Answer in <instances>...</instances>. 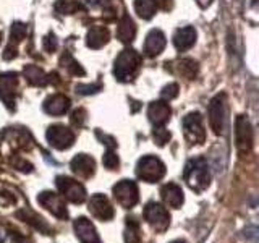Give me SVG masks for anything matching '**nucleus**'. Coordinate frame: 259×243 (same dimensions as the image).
Here are the masks:
<instances>
[{
  "instance_id": "nucleus-30",
  "label": "nucleus",
  "mask_w": 259,
  "mask_h": 243,
  "mask_svg": "<svg viewBox=\"0 0 259 243\" xmlns=\"http://www.w3.org/2000/svg\"><path fill=\"white\" fill-rule=\"evenodd\" d=\"M102 164L107 167L109 170H115L118 169V156L115 152H113V149H107V152L104 154V157H102Z\"/></svg>"
},
{
  "instance_id": "nucleus-35",
  "label": "nucleus",
  "mask_w": 259,
  "mask_h": 243,
  "mask_svg": "<svg viewBox=\"0 0 259 243\" xmlns=\"http://www.w3.org/2000/svg\"><path fill=\"white\" fill-rule=\"evenodd\" d=\"M57 46H59V43H57L55 34H49V36L44 39V47H46V51L54 52L55 49H57Z\"/></svg>"
},
{
  "instance_id": "nucleus-8",
  "label": "nucleus",
  "mask_w": 259,
  "mask_h": 243,
  "mask_svg": "<svg viewBox=\"0 0 259 243\" xmlns=\"http://www.w3.org/2000/svg\"><path fill=\"white\" fill-rule=\"evenodd\" d=\"M47 141L55 149H68L75 143V133L65 125H52L47 130Z\"/></svg>"
},
{
  "instance_id": "nucleus-12",
  "label": "nucleus",
  "mask_w": 259,
  "mask_h": 243,
  "mask_svg": "<svg viewBox=\"0 0 259 243\" xmlns=\"http://www.w3.org/2000/svg\"><path fill=\"white\" fill-rule=\"evenodd\" d=\"M16 88H18V76L16 73H5L0 76V99L8 109L15 107Z\"/></svg>"
},
{
  "instance_id": "nucleus-21",
  "label": "nucleus",
  "mask_w": 259,
  "mask_h": 243,
  "mask_svg": "<svg viewBox=\"0 0 259 243\" xmlns=\"http://www.w3.org/2000/svg\"><path fill=\"white\" fill-rule=\"evenodd\" d=\"M136 36V24L135 21L130 18L128 15L121 16V20L118 21L117 26V37L121 40L123 44H130Z\"/></svg>"
},
{
  "instance_id": "nucleus-19",
  "label": "nucleus",
  "mask_w": 259,
  "mask_h": 243,
  "mask_svg": "<svg viewBox=\"0 0 259 243\" xmlns=\"http://www.w3.org/2000/svg\"><path fill=\"white\" fill-rule=\"evenodd\" d=\"M160 196L164 202L170 208H180L183 205V191L178 185L175 183H167L162 186Z\"/></svg>"
},
{
  "instance_id": "nucleus-10",
  "label": "nucleus",
  "mask_w": 259,
  "mask_h": 243,
  "mask_svg": "<svg viewBox=\"0 0 259 243\" xmlns=\"http://www.w3.org/2000/svg\"><path fill=\"white\" fill-rule=\"evenodd\" d=\"M235 136H237V148L241 154H246L253 148V128L246 117L240 115L235 124Z\"/></svg>"
},
{
  "instance_id": "nucleus-26",
  "label": "nucleus",
  "mask_w": 259,
  "mask_h": 243,
  "mask_svg": "<svg viewBox=\"0 0 259 243\" xmlns=\"http://www.w3.org/2000/svg\"><path fill=\"white\" fill-rule=\"evenodd\" d=\"M20 219H23L24 222H28V224H31L34 229H37V230H42V232H46V233H49L51 232V229H49V225L44 222V219L42 217H39V216H36V214H32L31 211H20L18 214Z\"/></svg>"
},
{
  "instance_id": "nucleus-28",
  "label": "nucleus",
  "mask_w": 259,
  "mask_h": 243,
  "mask_svg": "<svg viewBox=\"0 0 259 243\" xmlns=\"http://www.w3.org/2000/svg\"><path fill=\"white\" fill-rule=\"evenodd\" d=\"M26 36V26L21 23H15L12 26V34H10V46L7 47V51H10L13 47V52L16 54V46L21 43V39ZM5 51V52H7Z\"/></svg>"
},
{
  "instance_id": "nucleus-37",
  "label": "nucleus",
  "mask_w": 259,
  "mask_h": 243,
  "mask_svg": "<svg viewBox=\"0 0 259 243\" xmlns=\"http://www.w3.org/2000/svg\"><path fill=\"white\" fill-rule=\"evenodd\" d=\"M196 2H198V5H199V7L206 8V7H209V5H210V2H212V0H196Z\"/></svg>"
},
{
  "instance_id": "nucleus-3",
  "label": "nucleus",
  "mask_w": 259,
  "mask_h": 243,
  "mask_svg": "<svg viewBox=\"0 0 259 243\" xmlns=\"http://www.w3.org/2000/svg\"><path fill=\"white\" fill-rule=\"evenodd\" d=\"M136 175L144 182L154 183L165 175V166H164V162L157 157L146 156V157H141L140 160H138Z\"/></svg>"
},
{
  "instance_id": "nucleus-4",
  "label": "nucleus",
  "mask_w": 259,
  "mask_h": 243,
  "mask_svg": "<svg viewBox=\"0 0 259 243\" xmlns=\"http://www.w3.org/2000/svg\"><path fill=\"white\" fill-rule=\"evenodd\" d=\"M183 133L190 144H201L206 140V132L202 127V118L198 112H191L183 118Z\"/></svg>"
},
{
  "instance_id": "nucleus-23",
  "label": "nucleus",
  "mask_w": 259,
  "mask_h": 243,
  "mask_svg": "<svg viewBox=\"0 0 259 243\" xmlns=\"http://www.w3.org/2000/svg\"><path fill=\"white\" fill-rule=\"evenodd\" d=\"M24 76H26V79L34 86H44L47 83L46 73L39 67H36V65H26V67H24Z\"/></svg>"
},
{
  "instance_id": "nucleus-17",
  "label": "nucleus",
  "mask_w": 259,
  "mask_h": 243,
  "mask_svg": "<svg viewBox=\"0 0 259 243\" xmlns=\"http://www.w3.org/2000/svg\"><path fill=\"white\" fill-rule=\"evenodd\" d=\"M165 36L164 32L159 31V29H152L148 37H146V43H144V52L146 55L154 57V55H159L165 47Z\"/></svg>"
},
{
  "instance_id": "nucleus-13",
  "label": "nucleus",
  "mask_w": 259,
  "mask_h": 243,
  "mask_svg": "<svg viewBox=\"0 0 259 243\" xmlns=\"http://www.w3.org/2000/svg\"><path fill=\"white\" fill-rule=\"evenodd\" d=\"M89 213L94 217L101 219V221H110L113 217V208L107 196H104V194H94L89 199Z\"/></svg>"
},
{
  "instance_id": "nucleus-24",
  "label": "nucleus",
  "mask_w": 259,
  "mask_h": 243,
  "mask_svg": "<svg viewBox=\"0 0 259 243\" xmlns=\"http://www.w3.org/2000/svg\"><path fill=\"white\" fill-rule=\"evenodd\" d=\"M175 70H177L178 75H182L188 79H193L198 73V63L193 59H182V60L177 62Z\"/></svg>"
},
{
  "instance_id": "nucleus-20",
  "label": "nucleus",
  "mask_w": 259,
  "mask_h": 243,
  "mask_svg": "<svg viewBox=\"0 0 259 243\" xmlns=\"http://www.w3.org/2000/svg\"><path fill=\"white\" fill-rule=\"evenodd\" d=\"M196 43V31L191 26H185L177 29L175 36H174V44L180 52L188 51L190 47H193V44Z\"/></svg>"
},
{
  "instance_id": "nucleus-33",
  "label": "nucleus",
  "mask_w": 259,
  "mask_h": 243,
  "mask_svg": "<svg viewBox=\"0 0 259 243\" xmlns=\"http://www.w3.org/2000/svg\"><path fill=\"white\" fill-rule=\"evenodd\" d=\"M84 120H86V112L83 109H78L73 112V115H71V124L75 125V127H83L84 124Z\"/></svg>"
},
{
  "instance_id": "nucleus-14",
  "label": "nucleus",
  "mask_w": 259,
  "mask_h": 243,
  "mask_svg": "<svg viewBox=\"0 0 259 243\" xmlns=\"http://www.w3.org/2000/svg\"><path fill=\"white\" fill-rule=\"evenodd\" d=\"M73 227H75L76 237L79 238L81 243H102L94 229V225L91 224V221H88L86 217H78L75 224H73Z\"/></svg>"
},
{
  "instance_id": "nucleus-29",
  "label": "nucleus",
  "mask_w": 259,
  "mask_h": 243,
  "mask_svg": "<svg viewBox=\"0 0 259 243\" xmlns=\"http://www.w3.org/2000/svg\"><path fill=\"white\" fill-rule=\"evenodd\" d=\"M62 63H63V68H67L68 71H71L73 75H84V70L81 68L79 63L73 60L70 55H65L62 59Z\"/></svg>"
},
{
  "instance_id": "nucleus-25",
  "label": "nucleus",
  "mask_w": 259,
  "mask_h": 243,
  "mask_svg": "<svg viewBox=\"0 0 259 243\" xmlns=\"http://www.w3.org/2000/svg\"><path fill=\"white\" fill-rule=\"evenodd\" d=\"M156 2L154 0H135V10L143 20H151L156 13Z\"/></svg>"
},
{
  "instance_id": "nucleus-9",
  "label": "nucleus",
  "mask_w": 259,
  "mask_h": 243,
  "mask_svg": "<svg viewBox=\"0 0 259 243\" xmlns=\"http://www.w3.org/2000/svg\"><path fill=\"white\" fill-rule=\"evenodd\" d=\"M138 194V186L132 180H121L113 186V196L123 208H133L140 199Z\"/></svg>"
},
{
  "instance_id": "nucleus-7",
  "label": "nucleus",
  "mask_w": 259,
  "mask_h": 243,
  "mask_svg": "<svg viewBox=\"0 0 259 243\" xmlns=\"http://www.w3.org/2000/svg\"><path fill=\"white\" fill-rule=\"evenodd\" d=\"M225 94L215 96L209 104V124L215 135L224 133L225 128Z\"/></svg>"
},
{
  "instance_id": "nucleus-36",
  "label": "nucleus",
  "mask_w": 259,
  "mask_h": 243,
  "mask_svg": "<svg viewBox=\"0 0 259 243\" xmlns=\"http://www.w3.org/2000/svg\"><path fill=\"white\" fill-rule=\"evenodd\" d=\"M156 2V5H159L162 10H172V7H174V0H154Z\"/></svg>"
},
{
  "instance_id": "nucleus-11",
  "label": "nucleus",
  "mask_w": 259,
  "mask_h": 243,
  "mask_svg": "<svg viewBox=\"0 0 259 243\" xmlns=\"http://www.w3.org/2000/svg\"><path fill=\"white\" fill-rule=\"evenodd\" d=\"M37 202L40 206H44L47 211H51L55 217H59V219L68 217V211L65 208L63 196H60V194L52 193V191H42L37 196Z\"/></svg>"
},
{
  "instance_id": "nucleus-6",
  "label": "nucleus",
  "mask_w": 259,
  "mask_h": 243,
  "mask_svg": "<svg viewBox=\"0 0 259 243\" xmlns=\"http://www.w3.org/2000/svg\"><path fill=\"white\" fill-rule=\"evenodd\" d=\"M57 188L60 190V193L65 198L71 202H75V205H79V202H83L86 199L84 186L70 177H63V175L57 177Z\"/></svg>"
},
{
  "instance_id": "nucleus-39",
  "label": "nucleus",
  "mask_w": 259,
  "mask_h": 243,
  "mask_svg": "<svg viewBox=\"0 0 259 243\" xmlns=\"http://www.w3.org/2000/svg\"><path fill=\"white\" fill-rule=\"evenodd\" d=\"M0 39H2V34H0Z\"/></svg>"
},
{
  "instance_id": "nucleus-1",
  "label": "nucleus",
  "mask_w": 259,
  "mask_h": 243,
  "mask_svg": "<svg viewBox=\"0 0 259 243\" xmlns=\"http://www.w3.org/2000/svg\"><path fill=\"white\" fill-rule=\"evenodd\" d=\"M185 180L188 183V186L194 191H202L209 186L210 182V174L207 162L201 157L191 159L185 167Z\"/></svg>"
},
{
  "instance_id": "nucleus-38",
  "label": "nucleus",
  "mask_w": 259,
  "mask_h": 243,
  "mask_svg": "<svg viewBox=\"0 0 259 243\" xmlns=\"http://www.w3.org/2000/svg\"><path fill=\"white\" fill-rule=\"evenodd\" d=\"M172 243H186V241H185V240H182V238H180V240H174V241H172Z\"/></svg>"
},
{
  "instance_id": "nucleus-27",
  "label": "nucleus",
  "mask_w": 259,
  "mask_h": 243,
  "mask_svg": "<svg viewBox=\"0 0 259 243\" xmlns=\"http://www.w3.org/2000/svg\"><path fill=\"white\" fill-rule=\"evenodd\" d=\"M140 222L135 217L126 219V232H125V243H140Z\"/></svg>"
},
{
  "instance_id": "nucleus-18",
  "label": "nucleus",
  "mask_w": 259,
  "mask_h": 243,
  "mask_svg": "<svg viewBox=\"0 0 259 243\" xmlns=\"http://www.w3.org/2000/svg\"><path fill=\"white\" fill-rule=\"evenodd\" d=\"M70 109V99L65 94H54L44 102V110L51 115H63Z\"/></svg>"
},
{
  "instance_id": "nucleus-2",
  "label": "nucleus",
  "mask_w": 259,
  "mask_h": 243,
  "mask_svg": "<svg viewBox=\"0 0 259 243\" xmlns=\"http://www.w3.org/2000/svg\"><path fill=\"white\" fill-rule=\"evenodd\" d=\"M141 65V57L133 49H125L115 59V67H113V75L118 81H132Z\"/></svg>"
},
{
  "instance_id": "nucleus-22",
  "label": "nucleus",
  "mask_w": 259,
  "mask_h": 243,
  "mask_svg": "<svg viewBox=\"0 0 259 243\" xmlns=\"http://www.w3.org/2000/svg\"><path fill=\"white\" fill-rule=\"evenodd\" d=\"M86 43L91 49H101L109 43V29L105 26H93L88 31Z\"/></svg>"
},
{
  "instance_id": "nucleus-32",
  "label": "nucleus",
  "mask_w": 259,
  "mask_h": 243,
  "mask_svg": "<svg viewBox=\"0 0 259 243\" xmlns=\"http://www.w3.org/2000/svg\"><path fill=\"white\" fill-rule=\"evenodd\" d=\"M160 96H162V99H165V101H172L174 97H177V96H178V85H175V83L167 85L164 89H162Z\"/></svg>"
},
{
  "instance_id": "nucleus-16",
  "label": "nucleus",
  "mask_w": 259,
  "mask_h": 243,
  "mask_svg": "<svg viewBox=\"0 0 259 243\" xmlns=\"http://www.w3.org/2000/svg\"><path fill=\"white\" fill-rule=\"evenodd\" d=\"M170 113H172V110H170L168 104L164 102V101L151 102L149 109H148V117L156 127L165 125L168 122V118H170Z\"/></svg>"
},
{
  "instance_id": "nucleus-34",
  "label": "nucleus",
  "mask_w": 259,
  "mask_h": 243,
  "mask_svg": "<svg viewBox=\"0 0 259 243\" xmlns=\"http://www.w3.org/2000/svg\"><path fill=\"white\" fill-rule=\"evenodd\" d=\"M101 89V85L96 83V85H79L76 86V91L79 94H94Z\"/></svg>"
},
{
  "instance_id": "nucleus-31",
  "label": "nucleus",
  "mask_w": 259,
  "mask_h": 243,
  "mask_svg": "<svg viewBox=\"0 0 259 243\" xmlns=\"http://www.w3.org/2000/svg\"><path fill=\"white\" fill-rule=\"evenodd\" d=\"M152 138L159 146H164L170 140V133L164 127H156V128H154V132H152Z\"/></svg>"
},
{
  "instance_id": "nucleus-15",
  "label": "nucleus",
  "mask_w": 259,
  "mask_h": 243,
  "mask_svg": "<svg viewBox=\"0 0 259 243\" xmlns=\"http://www.w3.org/2000/svg\"><path fill=\"white\" fill-rule=\"evenodd\" d=\"M73 174H76L81 178H89L94 175L96 170V162L91 156H86V154H78L76 157H73L71 164H70Z\"/></svg>"
},
{
  "instance_id": "nucleus-5",
  "label": "nucleus",
  "mask_w": 259,
  "mask_h": 243,
  "mask_svg": "<svg viewBox=\"0 0 259 243\" xmlns=\"http://www.w3.org/2000/svg\"><path fill=\"white\" fill-rule=\"evenodd\" d=\"M144 219L156 232H164L170 224V216L159 202H148L144 208Z\"/></svg>"
}]
</instances>
